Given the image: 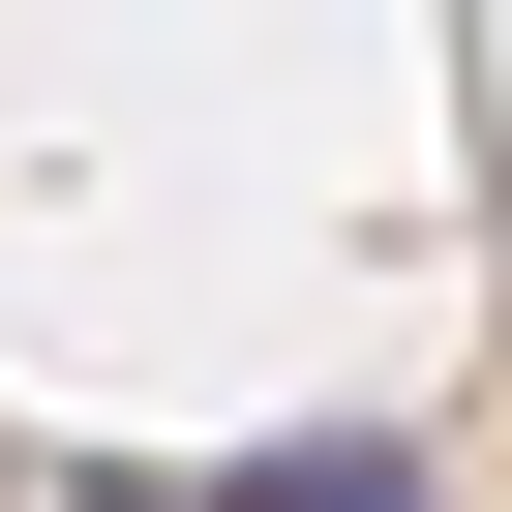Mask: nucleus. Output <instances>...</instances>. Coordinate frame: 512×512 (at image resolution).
Masks as SVG:
<instances>
[{
    "mask_svg": "<svg viewBox=\"0 0 512 512\" xmlns=\"http://www.w3.org/2000/svg\"><path fill=\"white\" fill-rule=\"evenodd\" d=\"M211 512H422V452H362V422H302V452H241Z\"/></svg>",
    "mask_w": 512,
    "mask_h": 512,
    "instance_id": "obj_1",
    "label": "nucleus"
}]
</instances>
